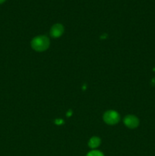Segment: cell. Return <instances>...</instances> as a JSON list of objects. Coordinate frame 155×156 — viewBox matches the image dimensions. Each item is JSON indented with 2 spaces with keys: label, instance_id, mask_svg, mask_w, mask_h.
<instances>
[{
  "label": "cell",
  "instance_id": "5b68a950",
  "mask_svg": "<svg viewBox=\"0 0 155 156\" xmlns=\"http://www.w3.org/2000/svg\"><path fill=\"white\" fill-rule=\"evenodd\" d=\"M100 143H101L100 139L97 136H94L90 139L89 142H88V146L91 149H96L100 146Z\"/></svg>",
  "mask_w": 155,
  "mask_h": 156
},
{
  "label": "cell",
  "instance_id": "7a4b0ae2",
  "mask_svg": "<svg viewBox=\"0 0 155 156\" xmlns=\"http://www.w3.org/2000/svg\"><path fill=\"white\" fill-rule=\"evenodd\" d=\"M103 119L106 123L109 125H114L119 123L120 120V115L115 111H107L104 113L103 116Z\"/></svg>",
  "mask_w": 155,
  "mask_h": 156
},
{
  "label": "cell",
  "instance_id": "8992f818",
  "mask_svg": "<svg viewBox=\"0 0 155 156\" xmlns=\"http://www.w3.org/2000/svg\"><path fill=\"white\" fill-rule=\"evenodd\" d=\"M87 156H104L103 154L101 152L97 150H93L91 152H90L87 155Z\"/></svg>",
  "mask_w": 155,
  "mask_h": 156
},
{
  "label": "cell",
  "instance_id": "6da1fadb",
  "mask_svg": "<svg viewBox=\"0 0 155 156\" xmlns=\"http://www.w3.org/2000/svg\"><path fill=\"white\" fill-rule=\"evenodd\" d=\"M50 39L45 35L37 36L31 41V47L37 52H43L50 47Z\"/></svg>",
  "mask_w": 155,
  "mask_h": 156
},
{
  "label": "cell",
  "instance_id": "3957f363",
  "mask_svg": "<svg viewBox=\"0 0 155 156\" xmlns=\"http://www.w3.org/2000/svg\"><path fill=\"white\" fill-rule=\"evenodd\" d=\"M123 122H124V124L129 129H135L138 127L139 125V120L138 117H135V115H131V114L125 117Z\"/></svg>",
  "mask_w": 155,
  "mask_h": 156
},
{
  "label": "cell",
  "instance_id": "52a82bcc",
  "mask_svg": "<svg viewBox=\"0 0 155 156\" xmlns=\"http://www.w3.org/2000/svg\"><path fill=\"white\" fill-rule=\"evenodd\" d=\"M5 1V0H0V4H2V3L4 2Z\"/></svg>",
  "mask_w": 155,
  "mask_h": 156
},
{
  "label": "cell",
  "instance_id": "277c9868",
  "mask_svg": "<svg viewBox=\"0 0 155 156\" xmlns=\"http://www.w3.org/2000/svg\"><path fill=\"white\" fill-rule=\"evenodd\" d=\"M64 33V27L61 24H56L50 29V36L53 38L60 37Z\"/></svg>",
  "mask_w": 155,
  "mask_h": 156
}]
</instances>
